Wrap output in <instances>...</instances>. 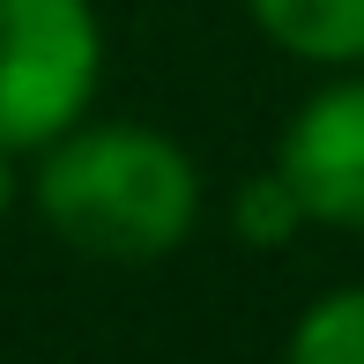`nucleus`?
Masks as SVG:
<instances>
[{
	"mask_svg": "<svg viewBox=\"0 0 364 364\" xmlns=\"http://www.w3.org/2000/svg\"><path fill=\"white\" fill-rule=\"evenodd\" d=\"M23 208L97 268H156L208 223V178L193 149L156 119H97L23 156Z\"/></svg>",
	"mask_w": 364,
	"mask_h": 364,
	"instance_id": "nucleus-1",
	"label": "nucleus"
},
{
	"mask_svg": "<svg viewBox=\"0 0 364 364\" xmlns=\"http://www.w3.org/2000/svg\"><path fill=\"white\" fill-rule=\"evenodd\" d=\"M105 90L97 0H0V149L38 156Z\"/></svg>",
	"mask_w": 364,
	"mask_h": 364,
	"instance_id": "nucleus-2",
	"label": "nucleus"
},
{
	"mask_svg": "<svg viewBox=\"0 0 364 364\" xmlns=\"http://www.w3.org/2000/svg\"><path fill=\"white\" fill-rule=\"evenodd\" d=\"M268 164L312 230H364V68H327V82H312Z\"/></svg>",
	"mask_w": 364,
	"mask_h": 364,
	"instance_id": "nucleus-3",
	"label": "nucleus"
},
{
	"mask_svg": "<svg viewBox=\"0 0 364 364\" xmlns=\"http://www.w3.org/2000/svg\"><path fill=\"white\" fill-rule=\"evenodd\" d=\"M245 15L297 68H364V0H245Z\"/></svg>",
	"mask_w": 364,
	"mask_h": 364,
	"instance_id": "nucleus-4",
	"label": "nucleus"
},
{
	"mask_svg": "<svg viewBox=\"0 0 364 364\" xmlns=\"http://www.w3.org/2000/svg\"><path fill=\"white\" fill-rule=\"evenodd\" d=\"M283 364H364V283L312 297L283 335Z\"/></svg>",
	"mask_w": 364,
	"mask_h": 364,
	"instance_id": "nucleus-5",
	"label": "nucleus"
},
{
	"mask_svg": "<svg viewBox=\"0 0 364 364\" xmlns=\"http://www.w3.org/2000/svg\"><path fill=\"white\" fill-rule=\"evenodd\" d=\"M223 223H230V238H238L245 253H290V245L312 230V223H305V208H297V193L283 186V171H275V164L230 186Z\"/></svg>",
	"mask_w": 364,
	"mask_h": 364,
	"instance_id": "nucleus-6",
	"label": "nucleus"
},
{
	"mask_svg": "<svg viewBox=\"0 0 364 364\" xmlns=\"http://www.w3.org/2000/svg\"><path fill=\"white\" fill-rule=\"evenodd\" d=\"M23 208V156L15 149H0V223Z\"/></svg>",
	"mask_w": 364,
	"mask_h": 364,
	"instance_id": "nucleus-7",
	"label": "nucleus"
}]
</instances>
